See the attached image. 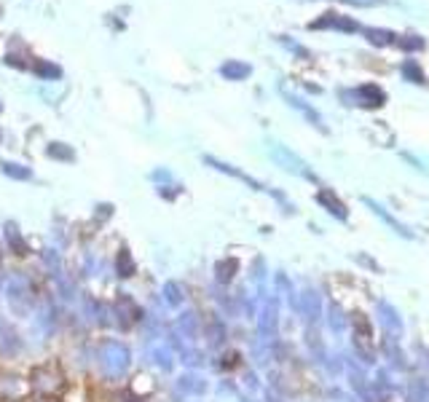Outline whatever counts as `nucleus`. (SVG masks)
Segmentation results:
<instances>
[{"instance_id":"ddd939ff","label":"nucleus","mask_w":429,"mask_h":402,"mask_svg":"<svg viewBox=\"0 0 429 402\" xmlns=\"http://www.w3.org/2000/svg\"><path fill=\"white\" fill-rule=\"evenodd\" d=\"M236 271H239V263H236V258L220 260V263L214 266V273H217V282H220V285H229Z\"/></svg>"},{"instance_id":"20e7f679","label":"nucleus","mask_w":429,"mask_h":402,"mask_svg":"<svg viewBox=\"0 0 429 402\" xmlns=\"http://www.w3.org/2000/svg\"><path fill=\"white\" fill-rule=\"evenodd\" d=\"M271 156L276 158V161H279V167H285L287 172L303 174V177H309V180L314 177V174L306 169V164H303V161H300L298 156H293V153H290L287 148H282V145H274V148H271Z\"/></svg>"},{"instance_id":"f3484780","label":"nucleus","mask_w":429,"mask_h":402,"mask_svg":"<svg viewBox=\"0 0 429 402\" xmlns=\"http://www.w3.org/2000/svg\"><path fill=\"white\" fill-rule=\"evenodd\" d=\"M46 153H49L51 158H57V161H72V158H75L72 148H70V145H65V143H51Z\"/></svg>"},{"instance_id":"a211bd4d","label":"nucleus","mask_w":429,"mask_h":402,"mask_svg":"<svg viewBox=\"0 0 429 402\" xmlns=\"http://www.w3.org/2000/svg\"><path fill=\"white\" fill-rule=\"evenodd\" d=\"M274 325H276V309H274V303H271V306H266L263 314H260V330L269 335V332L274 330Z\"/></svg>"},{"instance_id":"412c9836","label":"nucleus","mask_w":429,"mask_h":402,"mask_svg":"<svg viewBox=\"0 0 429 402\" xmlns=\"http://www.w3.org/2000/svg\"><path fill=\"white\" fill-rule=\"evenodd\" d=\"M330 328H333V332H343V328H346V316L341 314L338 306H330Z\"/></svg>"},{"instance_id":"1a4fd4ad","label":"nucleus","mask_w":429,"mask_h":402,"mask_svg":"<svg viewBox=\"0 0 429 402\" xmlns=\"http://www.w3.org/2000/svg\"><path fill=\"white\" fill-rule=\"evenodd\" d=\"M250 72H252V67L244 65V62H236V59H229L226 65H220V75L229 78V81H244Z\"/></svg>"},{"instance_id":"f03ea898","label":"nucleus","mask_w":429,"mask_h":402,"mask_svg":"<svg viewBox=\"0 0 429 402\" xmlns=\"http://www.w3.org/2000/svg\"><path fill=\"white\" fill-rule=\"evenodd\" d=\"M6 295H8V303L16 314H27L32 309V290H30V282L25 276H14L6 287Z\"/></svg>"},{"instance_id":"2eb2a0df","label":"nucleus","mask_w":429,"mask_h":402,"mask_svg":"<svg viewBox=\"0 0 429 402\" xmlns=\"http://www.w3.org/2000/svg\"><path fill=\"white\" fill-rule=\"evenodd\" d=\"M357 94H359V105H368V108H378L381 102H384V94H381V89H376V86H362L357 89Z\"/></svg>"},{"instance_id":"f8f14e48","label":"nucleus","mask_w":429,"mask_h":402,"mask_svg":"<svg viewBox=\"0 0 429 402\" xmlns=\"http://www.w3.org/2000/svg\"><path fill=\"white\" fill-rule=\"evenodd\" d=\"M32 70H35V75L43 78V81H57L59 75H62V70H59L57 65H51V62H46V59H35V62H32Z\"/></svg>"},{"instance_id":"5701e85b","label":"nucleus","mask_w":429,"mask_h":402,"mask_svg":"<svg viewBox=\"0 0 429 402\" xmlns=\"http://www.w3.org/2000/svg\"><path fill=\"white\" fill-rule=\"evenodd\" d=\"M0 108H3V105H0Z\"/></svg>"},{"instance_id":"dca6fc26","label":"nucleus","mask_w":429,"mask_h":402,"mask_svg":"<svg viewBox=\"0 0 429 402\" xmlns=\"http://www.w3.org/2000/svg\"><path fill=\"white\" fill-rule=\"evenodd\" d=\"M6 236H8V245L16 249V255H27V245H25V239L19 236V228H16V226L8 223V226H6Z\"/></svg>"},{"instance_id":"4468645a","label":"nucleus","mask_w":429,"mask_h":402,"mask_svg":"<svg viewBox=\"0 0 429 402\" xmlns=\"http://www.w3.org/2000/svg\"><path fill=\"white\" fill-rule=\"evenodd\" d=\"M177 387H180V391H186V394H204L207 391V381L199 378V375H183Z\"/></svg>"},{"instance_id":"0eeeda50","label":"nucleus","mask_w":429,"mask_h":402,"mask_svg":"<svg viewBox=\"0 0 429 402\" xmlns=\"http://www.w3.org/2000/svg\"><path fill=\"white\" fill-rule=\"evenodd\" d=\"M298 309L306 319H319L322 316V301H319V295H316L314 290H303L300 292Z\"/></svg>"},{"instance_id":"7ed1b4c3","label":"nucleus","mask_w":429,"mask_h":402,"mask_svg":"<svg viewBox=\"0 0 429 402\" xmlns=\"http://www.w3.org/2000/svg\"><path fill=\"white\" fill-rule=\"evenodd\" d=\"M376 316H378V325L384 328L386 338H395L397 341L402 335V316L397 314V309L392 303L378 301L376 303Z\"/></svg>"},{"instance_id":"6ab92c4d","label":"nucleus","mask_w":429,"mask_h":402,"mask_svg":"<svg viewBox=\"0 0 429 402\" xmlns=\"http://www.w3.org/2000/svg\"><path fill=\"white\" fill-rule=\"evenodd\" d=\"M3 174L14 177V180H30L32 177V172H30L27 167H22V164H3Z\"/></svg>"},{"instance_id":"39448f33","label":"nucleus","mask_w":429,"mask_h":402,"mask_svg":"<svg viewBox=\"0 0 429 402\" xmlns=\"http://www.w3.org/2000/svg\"><path fill=\"white\" fill-rule=\"evenodd\" d=\"M204 164H210V167H214L217 172H226V174H231V177H236V180H242V183H247L250 188H255V190H266V186L263 183H257V180H252L250 174H244V172H239L236 167H231V164H223V161H217V158H212V156H204Z\"/></svg>"},{"instance_id":"4be33fe9","label":"nucleus","mask_w":429,"mask_h":402,"mask_svg":"<svg viewBox=\"0 0 429 402\" xmlns=\"http://www.w3.org/2000/svg\"><path fill=\"white\" fill-rule=\"evenodd\" d=\"M153 359L161 370H172V354L167 349H153Z\"/></svg>"},{"instance_id":"9d476101","label":"nucleus","mask_w":429,"mask_h":402,"mask_svg":"<svg viewBox=\"0 0 429 402\" xmlns=\"http://www.w3.org/2000/svg\"><path fill=\"white\" fill-rule=\"evenodd\" d=\"M115 268H118V276H121V279H129V276H134V273H137V263H134V258H132V252H129V249H121V252H118Z\"/></svg>"},{"instance_id":"9b49d317","label":"nucleus","mask_w":429,"mask_h":402,"mask_svg":"<svg viewBox=\"0 0 429 402\" xmlns=\"http://www.w3.org/2000/svg\"><path fill=\"white\" fill-rule=\"evenodd\" d=\"M405 394H408L411 402H429V384L421 381V378H416V381H411L405 387Z\"/></svg>"},{"instance_id":"f257e3e1","label":"nucleus","mask_w":429,"mask_h":402,"mask_svg":"<svg viewBox=\"0 0 429 402\" xmlns=\"http://www.w3.org/2000/svg\"><path fill=\"white\" fill-rule=\"evenodd\" d=\"M97 365H100L102 375L108 381H118L129 373L132 368V354H129L127 344L121 341H113V338H105L97 349Z\"/></svg>"},{"instance_id":"6e6552de","label":"nucleus","mask_w":429,"mask_h":402,"mask_svg":"<svg viewBox=\"0 0 429 402\" xmlns=\"http://www.w3.org/2000/svg\"><path fill=\"white\" fill-rule=\"evenodd\" d=\"M362 201H365V204L371 207L373 212H376V215L381 217V220H384V223H386V226H389V228L395 231V233H400V236H405V239H411V236H414V233H411V231L405 228V226H402V223H400V220H397V217H392V215H389V212H386V209H384V207H381V204H376V201H373V199H362Z\"/></svg>"},{"instance_id":"aec40b11","label":"nucleus","mask_w":429,"mask_h":402,"mask_svg":"<svg viewBox=\"0 0 429 402\" xmlns=\"http://www.w3.org/2000/svg\"><path fill=\"white\" fill-rule=\"evenodd\" d=\"M164 298H167L169 306H180V303H183L180 285H177V282H167V285H164Z\"/></svg>"},{"instance_id":"423d86ee","label":"nucleus","mask_w":429,"mask_h":402,"mask_svg":"<svg viewBox=\"0 0 429 402\" xmlns=\"http://www.w3.org/2000/svg\"><path fill=\"white\" fill-rule=\"evenodd\" d=\"M316 201H319V204H322V207H325L333 217H338V220H346V217H349V212H346V204H343V201L338 199V196H335L330 188H322V190L316 193Z\"/></svg>"}]
</instances>
